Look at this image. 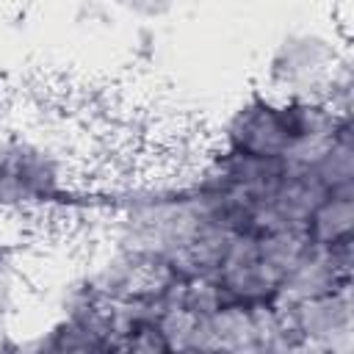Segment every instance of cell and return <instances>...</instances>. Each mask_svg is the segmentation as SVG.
Returning <instances> with one entry per match:
<instances>
[{"mask_svg": "<svg viewBox=\"0 0 354 354\" xmlns=\"http://www.w3.org/2000/svg\"><path fill=\"white\" fill-rule=\"evenodd\" d=\"M324 64H329V58H324V44L321 41H313L307 36H299V39H290L285 41V47L279 50V55H274V80L288 86L296 91V97L301 100H310L307 97V86H315L318 75L326 69Z\"/></svg>", "mask_w": 354, "mask_h": 354, "instance_id": "cell-1", "label": "cell"}]
</instances>
